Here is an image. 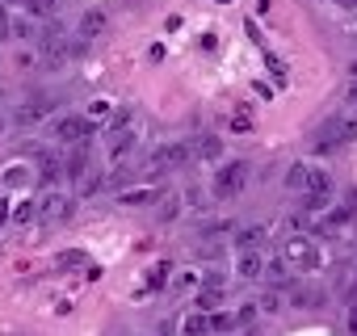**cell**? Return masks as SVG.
<instances>
[{
	"label": "cell",
	"mask_w": 357,
	"mask_h": 336,
	"mask_svg": "<svg viewBox=\"0 0 357 336\" xmlns=\"http://www.w3.org/2000/svg\"><path fill=\"white\" fill-rule=\"evenodd\" d=\"M135 143H139V130H135V126H118V130H109V155H114V160L130 155Z\"/></svg>",
	"instance_id": "obj_10"
},
{
	"label": "cell",
	"mask_w": 357,
	"mask_h": 336,
	"mask_svg": "<svg viewBox=\"0 0 357 336\" xmlns=\"http://www.w3.org/2000/svg\"><path fill=\"white\" fill-rule=\"evenodd\" d=\"M282 261H286L294 273H315V269H324V248H319L311 236H286Z\"/></svg>",
	"instance_id": "obj_2"
},
{
	"label": "cell",
	"mask_w": 357,
	"mask_h": 336,
	"mask_svg": "<svg viewBox=\"0 0 357 336\" xmlns=\"http://www.w3.org/2000/svg\"><path fill=\"white\" fill-rule=\"evenodd\" d=\"M155 206H160V211H155V219H160V223H172L176 215H181V206H185V198H160Z\"/></svg>",
	"instance_id": "obj_18"
},
{
	"label": "cell",
	"mask_w": 357,
	"mask_h": 336,
	"mask_svg": "<svg viewBox=\"0 0 357 336\" xmlns=\"http://www.w3.org/2000/svg\"><path fill=\"white\" fill-rule=\"evenodd\" d=\"M5 38H13V34H9V13H5V5H0V43Z\"/></svg>",
	"instance_id": "obj_28"
},
{
	"label": "cell",
	"mask_w": 357,
	"mask_h": 336,
	"mask_svg": "<svg viewBox=\"0 0 357 336\" xmlns=\"http://www.w3.org/2000/svg\"><path fill=\"white\" fill-rule=\"evenodd\" d=\"M101 30H105V13H101V9H89V13L80 17V38L89 43V38H97Z\"/></svg>",
	"instance_id": "obj_16"
},
{
	"label": "cell",
	"mask_w": 357,
	"mask_h": 336,
	"mask_svg": "<svg viewBox=\"0 0 357 336\" xmlns=\"http://www.w3.org/2000/svg\"><path fill=\"white\" fill-rule=\"evenodd\" d=\"M9 34L13 38H34L38 30H34V22H9Z\"/></svg>",
	"instance_id": "obj_23"
},
{
	"label": "cell",
	"mask_w": 357,
	"mask_h": 336,
	"mask_svg": "<svg viewBox=\"0 0 357 336\" xmlns=\"http://www.w3.org/2000/svg\"><path fill=\"white\" fill-rule=\"evenodd\" d=\"M344 97H349V101L357 105V80H349V89H344Z\"/></svg>",
	"instance_id": "obj_30"
},
{
	"label": "cell",
	"mask_w": 357,
	"mask_h": 336,
	"mask_svg": "<svg viewBox=\"0 0 357 336\" xmlns=\"http://www.w3.org/2000/svg\"><path fill=\"white\" fill-rule=\"evenodd\" d=\"M252 319H257V303H244V307L236 311V328H248Z\"/></svg>",
	"instance_id": "obj_25"
},
{
	"label": "cell",
	"mask_w": 357,
	"mask_h": 336,
	"mask_svg": "<svg viewBox=\"0 0 357 336\" xmlns=\"http://www.w3.org/2000/svg\"><path fill=\"white\" fill-rule=\"evenodd\" d=\"M336 5H340V9H357V0H336Z\"/></svg>",
	"instance_id": "obj_31"
},
{
	"label": "cell",
	"mask_w": 357,
	"mask_h": 336,
	"mask_svg": "<svg viewBox=\"0 0 357 336\" xmlns=\"http://www.w3.org/2000/svg\"><path fill=\"white\" fill-rule=\"evenodd\" d=\"M344 328L357 336V298H353V303H349V311H344Z\"/></svg>",
	"instance_id": "obj_26"
},
{
	"label": "cell",
	"mask_w": 357,
	"mask_h": 336,
	"mask_svg": "<svg viewBox=\"0 0 357 336\" xmlns=\"http://www.w3.org/2000/svg\"><path fill=\"white\" fill-rule=\"evenodd\" d=\"M349 76H353V80H357V63H353V68H349Z\"/></svg>",
	"instance_id": "obj_32"
},
{
	"label": "cell",
	"mask_w": 357,
	"mask_h": 336,
	"mask_svg": "<svg viewBox=\"0 0 357 336\" xmlns=\"http://www.w3.org/2000/svg\"><path fill=\"white\" fill-rule=\"evenodd\" d=\"M265 277H269V286H278V290H286V286L294 290V286H298V273H294L286 261H269V265H265Z\"/></svg>",
	"instance_id": "obj_12"
},
{
	"label": "cell",
	"mask_w": 357,
	"mask_h": 336,
	"mask_svg": "<svg viewBox=\"0 0 357 336\" xmlns=\"http://www.w3.org/2000/svg\"><path fill=\"white\" fill-rule=\"evenodd\" d=\"M160 198H164L160 185H139V190H122V194H118V206H126V211H143V206H155Z\"/></svg>",
	"instance_id": "obj_7"
},
{
	"label": "cell",
	"mask_w": 357,
	"mask_h": 336,
	"mask_svg": "<svg viewBox=\"0 0 357 336\" xmlns=\"http://www.w3.org/2000/svg\"><path fill=\"white\" fill-rule=\"evenodd\" d=\"M38 215L63 223V219H72V198H68V194H47V198L38 202Z\"/></svg>",
	"instance_id": "obj_9"
},
{
	"label": "cell",
	"mask_w": 357,
	"mask_h": 336,
	"mask_svg": "<svg viewBox=\"0 0 357 336\" xmlns=\"http://www.w3.org/2000/svg\"><path fill=\"white\" fill-rule=\"evenodd\" d=\"M353 206L349 202H340V206H332V211H324V219H319V231H340V227H349L353 223Z\"/></svg>",
	"instance_id": "obj_11"
},
{
	"label": "cell",
	"mask_w": 357,
	"mask_h": 336,
	"mask_svg": "<svg viewBox=\"0 0 357 336\" xmlns=\"http://www.w3.org/2000/svg\"><path fill=\"white\" fill-rule=\"evenodd\" d=\"M219 303H223V286H206L198 294V307H219Z\"/></svg>",
	"instance_id": "obj_21"
},
{
	"label": "cell",
	"mask_w": 357,
	"mask_h": 336,
	"mask_svg": "<svg viewBox=\"0 0 357 336\" xmlns=\"http://www.w3.org/2000/svg\"><path fill=\"white\" fill-rule=\"evenodd\" d=\"M0 126H5V122H0Z\"/></svg>",
	"instance_id": "obj_33"
},
{
	"label": "cell",
	"mask_w": 357,
	"mask_h": 336,
	"mask_svg": "<svg viewBox=\"0 0 357 336\" xmlns=\"http://www.w3.org/2000/svg\"><path fill=\"white\" fill-rule=\"evenodd\" d=\"M190 151H194L198 160H219V155H223V139H219V135H202V139L190 143Z\"/></svg>",
	"instance_id": "obj_14"
},
{
	"label": "cell",
	"mask_w": 357,
	"mask_h": 336,
	"mask_svg": "<svg viewBox=\"0 0 357 336\" xmlns=\"http://www.w3.org/2000/svg\"><path fill=\"white\" fill-rule=\"evenodd\" d=\"M231 244H236V252L261 248V244H265V227H261V223H248V227H240V231H236V240H231Z\"/></svg>",
	"instance_id": "obj_13"
},
{
	"label": "cell",
	"mask_w": 357,
	"mask_h": 336,
	"mask_svg": "<svg viewBox=\"0 0 357 336\" xmlns=\"http://www.w3.org/2000/svg\"><path fill=\"white\" fill-rule=\"evenodd\" d=\"M34 215H38V206H34V202H17V206H13V219H17V223H30Z\"/></svg>",
	"instance_id": "obj_24"
},
{
	"label": "cell",
	"mask_w": 357,
	"mask_h": 336,
	"mask_svg": "<svg viewBox=\"0 0 357 336\" xmlns=\"http://www.w3.org/2000/svg\"><path fill=\"white\" fill-rule=\"evenodd\" d=\"M248 181H252V164L248 160H227V164H219L211 190H215V198H240L248 190Z\"/></svg>",
	"instance_id": "obj_3"
},
{
	"label": "cell",
	"mask_w": 357,
	"mask_h": 336,
	"mask_svg": "<svg viewBox=\"0 0 357 336\" xmlns=\"http://www.w3.org/2000/svg\"><path fill=\"white\" fill-rule=\"evenodd\" d=\"M181 336H211V315L206 311H190L181 319Z\"/></svg>",
	"instance_id": "obj_15"
},
{
	"label": "cell",
	"mask_w": 357,
	"mask_h": 336,
	"mask_svg": "<svg viewBox=\"0 0 357 336\" xmlns=\"http://www.w3.org/2000/svg\"><path fill=\"white\" fill-rule=\"evenodd\" d=\"M211 332H236V315H211Z\"/></svg>",
	"instance_id": "obj_22"
},
{
	"label": "cell",
	"mask_w": 357,
	"mask_h": 336,
	"mask_svg": "<svg viewBox=\"0 0 357 336\" xmlns=\"http://www.w3.org/2000/svg\"><path fill=\"white\" fill-rule=\"evenodd\" d=\"M353 139H357V122L353 118H328L319 126V135H315V151H336V147H344Z\"/></svg>",
	"instance_id": "obj_5"
},
{
	"label": "cell",
	"mask_w": 357,
	"mask_h": 336,
	"mask_svg": "<svg viewBox=\"0 0 357 336\" xmlns=\"http://www.w3.org/2000/svg\"><path fill=\"white\" fill-rule=\"evenodd\" d=\"M257 311H265V315H278V311H282V294H278V290L261 294V298H257Z\"/></svg>",
	"instance_id": "obj_20"
},
{
	"label": "cell",
	"mask_w": 357,
	"mask_h": 336,
	"mask_svg": "<svg viewBox=\"0 0 357 336\" xmlns=\"http://www.w3.org/2000/svg\"><path fill=\"white\" fill-rule=\"evenodd\" d=\"M51 135H55V143L80 147V143H89V139L97 135V122H93L89 114H63V118L51 126Z\"/></svg>",
	"instance_id": "obj_4"
},
{
	"label": "cell",
	"mask_w": 357,
	"mask_h": 336,
	"mask_svg": "<svg viewBox=\"0 0 357 336\" xmlns=\"http://www.w3.org/2000/svg\"><path fill=\"white\" fill-rule=\"evenodd\" d=\"M9 219H13V206H9V202H5V198H0V227H5V223H9Z\"/></svg>",
	"instance_id": "obj_29"
},
{
	"label": "cell",
	"mask_w": 357,
	"mask_h": 336,
	"mask_svg": "<svg viewBox=\"0 0 357 336\" xmlns=\"http://www.w3.org/2000/svg\"><path fill=\"white\" fill-rule=\"evenodd\" d=\"M13 118H17V126H34V122H43V118H47V101H26Z\"/></svg>",
	"instance_id": "obj_17"
},
{
	"label": "cell",
	"mask_w": 357,
	"mask_h": 336,
	"mask_svg": "<svg viewBox=\"0 0 357 336\" xmlns=\"http://www.w3.org/2000/svg\"><path fill=\"white\" fill-rule=\"evenodd\" d=\"M286 190H294V194H303V198H319V202L328 206L336 181H332L328 168H319V164H311V160H294V164L286 168Z\"/></svg>",
	"instance_id": "obj_1"
},
{
	"label": "cell",
	"mask_w": 357,
	"mask_h": 336,
	"mask_svg": "<svg viewBox=\"0 0 357 336\" xmlns=\"http://www.w3.org/2000/svg\"><path fill=\"white\" fill-rule=\"evenodd\" d=\"M231 130H252V118H248V114H236V118H231Z\"/></svg>",
	"instance_id": "obj_27"
},
{
	"label": "cell",
	"mask_w": 357,
	"mask_h": 336,
	"mask_svg": "<svg viewBox=\"0 0 357 336\" xmlns=\"http://www.w3.org/2000/svg\"><path fill=\"white\" fill-rule=\"evenodd\" d=\"M22 5H26L30 17H55V9H59L55 0H22Z\"/></svg>",
	"instance_id": "obj_19"
},
{
	"label": "cell",
	"mask_w": 357,
	"mask_h": 336,
	"mask_svg": "<svg viewBox=\"0 0 357 336\" xmlns=\"http://www.w3.org/2000/svg\"><path fill=\"white\" fill-rule=\"evenodd\" d=\"M190 155H194V151H190V143H160V147L151 151L147 168H151V173H168V168H181Z\"/></svg>",
	"instance_id": "obj_6"
},
{
	"label": "cell",
	"mask_w": 357,
	"mask_h": 336,
	"mask_svg": "<svg viewBox=\"0 0 357 336\" xmlns=\"http://www.w3.org/2000/svg\"><path fill=\"white\" fill-rule=\"evenodd\" d=\"M236 277H240V282H257V277H265V257H261V248H248V252L236 257Z\"/></svg>",
	"instance_id": "obj_8"
}]
</instances>
